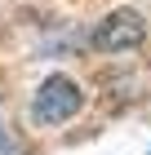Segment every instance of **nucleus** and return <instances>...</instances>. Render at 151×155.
<instances>
[{
	"label": "nucleus",
	"mask_w": 151,
	"mask_h": 155,
	"mask_svg": "<svg viewBox=\"0 0 151 155\" xmlns=\"http://www.w3.org/2000/svg\"><path fill=\"white\" fill-rule=\"evenodd\" d=\"M0 155H18V146H13V137L5 133V124H0Z\"/></svg>",
	"instance_id": "3"
},
{
	"label": "nucleus",
	"mask_w": 151,
	"mask_h": 155,
	"mask_svg": "<svg viewBox=\"0 0 151 155\" xmlns=\"http://www.w3.org/2000/svg\"><path fill=\"white\" fill-rule=\"evenodd\" d=\"M142 40H147V18L138 9L107 13L93 31V49H102V53H125V49H138Z\"/></svg>",
	"instance_id": "2"
},
{
	"label": "nucleus",
	"mask_w": 151,
	"mask_h": 155,
	"mask_svg": "<svg viewBox=\"0 0 151 155\" xmlns=\"http://www.w3.org/2000/svg\"><path fill=\"white\" fill-rule=\"evenodd\" d=\"M80 107H84V93H80V84L71 80V75H49L36 89V97H31L36 124H67Z\"/></svg>",
	"instance_id": "1"
}]
</instances>
